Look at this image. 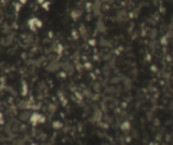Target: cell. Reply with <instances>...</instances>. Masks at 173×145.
I'll return each instance as SVG.
<instances>
[{"label":"cell","instance_id":"6da1fadb","mask_svg":"<svg viewBox=\"0 0 173 145\" xmlns=\"http://www.w3.org/2000/svg\"><path fill=\"white\" fill-rule=\"evenodd\" d=\"M45 121V117L37 113H34L31 116V122L33 125H37V123H43Z\"/></svg>","mask_w":173,"mask_h":145},{"label":"cell","instance_id":"3957f363","mask_svg":"<svg viewBox=\"0 0 173 145\" xmlns=\"http://www.w3.org/2000/svg\"><path fill=\"white\" fill-rule=\"evenodd\" d=\"M130 127H131L130 123H129L128 121H125V122H123L122 124H121V128L122 129V130H128V129L130 128Z\"/></svg>","mask_w":173,"mask_h":145},{"label":"cell","instance_id":"52a82bcc","mask_svg":"<svg viewBox=\"0 0 173 145\" xmlns=\"http://www.w3.org/2000/svg\"><path fill=\"white\" fill-rule=\"evenodd\" d=\"M26 1H27V0H20V2H21V4H26Z\"/></svg>","mask_w":173,"mask_h":145},{"label":"cell","instance_id":"5b68a950","mask_svg":"<svg viewBox=\"0 0 173 145\" xmlns=\"http://www.w3.org/2000/svg\"><path fill=\"white\" fill-rule=\"evenodd\" d=\"M28 113H23L21 115V116H20V118H21V120H26L28 118Z\"/></svg>","mask_w":173,"mask_h":145},{"label":"cell","instance_id":"8992f818","mask_svg":"<svg viewBox=\"0 0 173 145\" xmlns=\"http://www.w3.org/2000/svg\"><path fill=\"white\" fill-rule=\"evenodd\" d=\"M4 123V115H3L1 112H0V125H3Z\"/></svg>","mask_w":173,"mask_h":145},{"label":"cell","instance_id":"7a4b0ae2","mask_svg":"<svg viewBox=\"0 0 173 145\" xmlns=\"http://www.w3.org/2000/svg\"><path fill=\"white\" fill-rule=\"evenodd\" d=\"M28 24H29V26H30L31 29L33 31H35L37 27H42V26H43L42 21H39V20L37 18L31 19L30 21H28Z\"/></svg>","mask_w":173,"mask_h":145},{"label":"cell","instance_id":"277c9868","mask_svg":"<svg viewBox=\"0 0 173 145\" xmlns=\"http://www.w3.org/2000/svg\"><path fill=\"white\" fill-rule=\"evenodd\" d=\"M53 127L55 129H59L62 127V123L60 122V121H54V122L53 123Z\"/></svg>","mask_w":173,"mask_h":145},{"label":"cell","instance_id":"ba28073f","mask_svg":"<svg viewBox=\"0 0 173 145\" xmlns=\"http://www.w3.org/2000/svg\"><path fill=\"white\" fill-rule=\"evenodd\" d=\"M43 1H44V0H38V2H39V3H43Z\"/></svg>","mask_w":173,"mask_h":145}]
</instances>
